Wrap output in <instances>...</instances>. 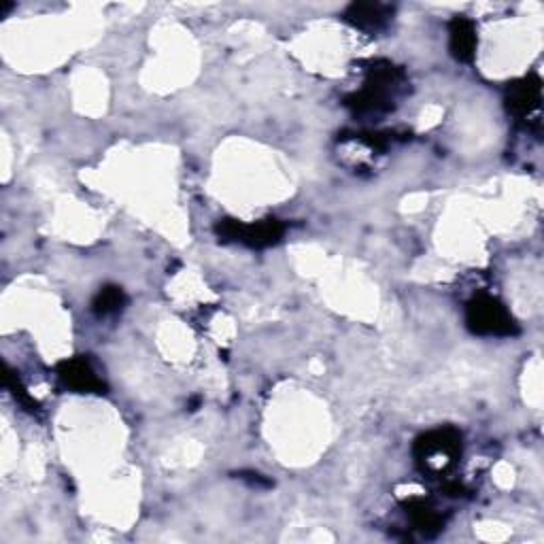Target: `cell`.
<instances>
[{
    "mask_svg": "<svg viewBox=\"0 0 544 544\" xmlns=\"http://www.w3.org/2000/svg\"><path fill=\"white\" fill-rule=\"evenodd\" d=\"M58 377L77 394H107V383L102 381L85 357H73L58 364Z\"/></svg>",
    "mask_w": 544,
    "mask_h": 544,
    "instance_id": "5b68a950",
    "label": "cell"
},
{
    "mask_svg": "<svg viewBox=\"0 0 544 544\" xmlns=\"http://www.w3.org/2000/svg\"><path fill=\"white\" fill-rule=\"evenodd\" d=\"M404 85V73L389 62H377L368 68L364 88L349 96L345 105L353 109L355 115L385 113L394 109L396 92Z\"/></svg>",
    "mask_w": 544,
    "mask_h": 544,
    "instance_id": "6da1fadb",
    "label": "cell"
},
{
    "mask_svg": "<svg viewBox=\"0 0 544 544\" xmlns=\"http://www.w3.org/2000/svg\"><path fill=\"white\" fill-rule=\"evenodd\" d=\"M476 45H479V37H476V26L468 17H453L449 24V49L451 56L457 62H472L476 54Z\"/></svg>",
    "mask_w": 544,
    "mask_h": 544,
    "instance_id": "ba28073f",
    "label": "cell"
},
{
    "mask_svg": "<svg viewBox=\"0 0 544 544\" xmlns=\"http://www.w3.org/2000/svg\"><path fill=\"white\" fill-rule=\"evenodd\" d=\"M7 387L11 389V394L15 396V400L20 402V404L26 408V411H30V413H37L39 404L34 402V400H32V398L26 394V389L22 387L20 379H17L11 370H7Z\"/></svg>",
    "mask_w": 544,
    "mask_h": 544,
    "instance_id": "8fae6325",
    "label": "cell"
},
{
    "mask_svg": "<svg viewBox=\"0 0 544 544\" xmlns=\"http://www.w3.org/2000/svg\"><path fill=\"white\" fill-rule=\"evenodd\" d=\"M406 515L411 517L413 525L423 536H434L442 530V517L436 513V510L425 504L423 500H411L406 502Z\"/></svg>",
    "mask_w": 544,
    "mask_h": 544,
    "instance_id": "9c48e42d",
    "label": "cell"
},
{
    "mask_svg": "<svg viewBox=\"0 0 544 544\" xmlns=\"http://www.w3.org/2000/svg\"><path fill=\"white\" fill-rule=\"evenodd\" d=\"M542 100V83L536 75L523 77L508 85L506 90V109L517 119L532 117L540 109Z\"/></svg>",
    "mask_w": 544,
    "mask_h": 544,
    "instance_id": "8992f818",
    "label": "cell"
},
{
    "mask_svg": "<svg viewBox=\"0 0 544 544\" xmlns=\"http://www.w3.org/2000/svg\"><path fill=\"white\" fill-rule=\"evenodd\" d=\"M128 296L124 294L122 287L117 285H105L96 294V298L92 300V311L98 317H107V315H115L126 306Z\"/></svg>",
    "mask_w": 544,
    "mask_h": 544,
    "instance_id": "30bf717a",
    "label": "cell"
},
{
    "mask_svg": "<svg viewBox=\"0 0 544 544\" xmlns=\"http://www.w3.org/2000/svg\"><path fill=\"white\" fill-rule=\"evenodd\" d=\"M285 226L277 219L255 221V224H241V221L224 219L217 224V236L224 243H241L253 249H266L277 245L283 238Z\"/></svg>",
    "mask_w": 544,
    "mask_h": 544,
    "instance_id": "277c9868",
    "label": "cell"
},
{
    "mask_svg": "<svg viewBox=\"0 0 544 544\" xmlns=\"http://www.w3.org/2000/svg\"><path fill=\"white\" fill-rule=\"evenodd\" d=\"M466 326L479 336H517L519 326L506 306L493 296L479 294L466 306Z\"/></svg>",
    "mask_w": 544,
    "mask_h": 544,
    "instance_id": "3957f363",
    "label": "cell"
},
{
    "mask_svg": "<svg viewBox=\"0 0 544 544\" xmlns=\"http://www.w3.org/2000/svg\"><path fill=\"white\" fill-rule=\"evenodd\" d=\"M462 455V434L453 428H440L423 434L415 442V459L423 472L434 476L447 472Z\"/></svg>",
    "mask_w": 544,
    "mask_h": 544,
    "instance_id": "7a4b0ae2",
    "label": "cell"
},
{
    "mask_svg": "<svg viewBox=\"0 0 544 544\" xmlns=\"http://www.w3.org/2000/svg\"><path fill=\"white\" fill-rule=\"evenodd\" d=\"M391 15L394 7L383 3H351L345 11V20L364 32H379L389 24Z\"/></svg>",
    "mask_w": 544,
    "mask_h": 544,
    "instance_id": "52a82bcc",
    "label": "cell"
}]
</instances>
